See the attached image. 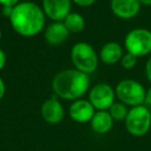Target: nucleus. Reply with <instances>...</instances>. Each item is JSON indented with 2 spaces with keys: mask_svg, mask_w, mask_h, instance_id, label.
Wrapping results in <instances>:
<instances>
[{
  "mask_svg": "<svg viewBox=\"0 0 151 151\" xmlns=\"http://www.w3.org/2000/svg\"><path fill=\"white\" fill-rule=\"evenodd\" d=\"M9 20L17 34L23 37H34L45 29L47 17L37 3L20 1L14 6L13 14Z\"/></svg>",
  "mask_w": 151,
  "mask_h": 151,
  "instance_id": "f257e3e1",
  "label": "nucleus"
},
{
  "mask_svg": "<svg viewBox=\"0 0 151 151\" xmlns=\"http://www.w3.org/2000/svg\"><path fill=\"white\" fill-rule=\"evenodd\" d=\"M55 96L65 101H77L90 89V76L76 68H67L55 75L52 81Z\"/></svg>",
  "mask_w": 151,
  "mask_h": 151,
  "instance_id": "f03ea898",
  "label": "nucleus"
},
{
  "mask_svg": "<svg viewBox=\"0 0 151 151\" xmlns=\"http://www.w3.org/2000/svg\"><path fill=\"white\" fill-rule=\"evenodd\" d=\"M70 60L76 69L90 76L99 67V57L90 44L80 42L71 47Z\"/></svg>",
  "mask_w": 151,
  "mask_h": 151,
  "instance_id": "7ed1b4c3",
  "label": "nucleus"
},
{
  "mask_svg": "<svg viewBox=\"0 0 151 151\" xmlns=\"http://www.w3.org/2000/svg\"><path fill=\"white\" fill-rule=\"evenodd\" d=\"M116 99L127 107H137L145 104L146 89L134 79L121 80L115 87Z\"/></svg>",
  "mask_w": 151,
  "mask_h": 151,
  "instance_id": "20e7f679",
  "label": "nucleus"
},
{
  "mask_svg": "<svg viewBox=\"0 0 151 151\" xmlns=\"http://www.w3.org/2000/svg\"><path fill=\"white\" fill-rule=\"evenodd\" d=\"M124 123L126 130L132 136H145L151 127V114L149 108L145 105L130 108Z\"/></svg>",
  "mask_w": 151,
  "mask_h": 151,
  "instance_id": "39448f33",
  "label": "nucleus"
},
{
  "mask_svg": "<svg viewBox=\"0 0 151 151\" xmlns=\"http://www.w3.org/2000/svg\"><path fill=\"white\" fill-rule=\"evenodd\" d=\"M126 52L137 58L151 54V31L146 28H134L127 32L124 38Z\"/></svg>",
  "mask_w": 151,
  "mask_h": 151,
  "instance_id": "423d86ee",
  "label": "nucleus"
},
{
  "mask_svg": "<svg viewBox=\"0 0 151 151\" xmlns=\"http://www.w3.org/2000/svg\"><path fill=\"white\" fill-rule=\"evenodd\" d=\"M115 99V89L108 83H97L88 91V101L96 111H108Z\"/></svg>",
  "mask_w": 151,
  "mask_h": 151,
  "instance_id": "0eeeda50",
  "label": "nucleus"
},
{
  "mask_svg": "<svg viewBox=\"0 0 151 151\" xmlns=\"http://www.w3.org/2000/svg\"><path fill=\"white\" fill-rule=\"evenodd\" d=\"M71 0H42V9L52 22H62L71 12Z\"/></svg>",
  "mask_w": 151,
  "mask_h": 151,
  "instance_id": "6e6552de",
  "label": "nucleus"
},
{
  "mask_svg": "<svg viewBox=\"0 0 151 151\" xmlns=\"http://www.w3.org/2000/svg\"><path fill=\"white\" fill-rule=\"evenodd\" d=\"M95 112L96 110L88 99H80L73 101L69 106L68 115L70 119L77 123H88L91 121Z\"/></svg>",
  "mask_w": 151,
  "mask_h": 151,
  "instance_id": "1a4fd4ad",
  "label": "nucleus"
},
{
  "mask_svg": "<svg viewBox=\"0 0 151 151\" xmlns=\"http://www.w3.org/2000/svg\"><path fill=\"white\" fill-rule=\"evenodd\" d=\"M40 114L47 123L58 124L64 118L65 111L57 96H52L44 101L40 107Z\"/></svg>",
  "mask_w": 151,
  "mask_h": 151,
  "instance_id": "9d476101",
  "label": "nucleus"
},
{
  "mask_svg": "<svg viewBox=\"0 0 151 151\" xmlns=\"http://www.w3.org/2000/svg\"><path fill=\"white\" fill-rule=\"evenodd\" d=\"M139 0H111L110 7L114 15L122 20H130L136 18L141 11Z\"/></svg>",
  "mask_w": 151,
  "mask_h": 151,
  "instance_id": "9b49d317",
  "label": "nucleus"
},
{
  "mask_svg": "<svg viewBox=\"0 0 151 151\" xmlns=\"http://www.w3.org/2000/svg\"><path fill=\"white\" fill-rule=\"evenodd\" d=\"M69 34L63 22H52L45 29L44 37L51 46H59L68 38Z\"/></svg>",
  "mask_w": 151,
  "mask_h": 151,
  "instance_id": "f8f14e48",
  "label": "nucleus"
},
{
  "mask_svg": "<svg viewBox=\"0 0 151 151\" xmlns=\"http://www.w3.org/2000/svg\"><path fill=\"white\" fill-rule=\"evenodd\" d=\"M124 55L123 48L117 42H108L101 48L99 51V60L107 65H114L121 61Z\"/></svg>",
  "mask_w": 151,
  "mask_h": 151,
  "instance_id": "ddd939ff",
  "label": "nucleus"
},
{
  "mask_svg": "<svg viewBox=\"0 0 151 151\" xmlns=\"http://www.w3.org/2000/svg\"><path fill=\"white\" fill-rule=\"evenodd\" d=\"M114 119L110 115L109 111H96L90 121V125L95 134H105L112 129Z\"/></svg>",
  "mask_w": 151,
  "mask_h": 151,
  "instance_id": "4468645a",
  "label": "nucleus"
},
{
  "mask_svg": "<svg viewBox=\"0 0 151 151\" xmlns=\"http://www.w3.org/2000/svg\"><path fill=\"white\" fill-rule=\"evenodd\" d=\"M62 22L64 23L69 33H80L85 29V26H86L84 17L77 12H70Z\"/></svg>",
  "mask_w": 151,
  "mask_h": 151,
  "instance_id": "2eb2a0df",
  "label": "nucleus"
},
{
  "mask_svg": "<svg viewBox=\"0 0 151 151\" xmlns=\"http://www.w3.org/2000/svg\"><path fill=\"white\" fill-rule=\"evenodd\" d=\"M108 111L114 119V121H124L126 119V116H127L129 109L126 105L118 101H115Z\"/></svg>",
  "mask_w": 151,
  "mask_h": 151,
  "instance_id": "dca6fc26",
  "label": "nucleus"
},
{
  "mask_svg": "<svg viewBox=\"0 0 151 151\" xmlns=\"http://www.w3.org/2000/svg\"><path fill=\"white\" fill-rule=\"evenodd\" d=\"M120 63H121L123 68L129 70V69H132L136 67L137 63H138V58H137L134 55L126 52V53H124V55L122 56Z\"/></svg>",
  "mask_w": 151,
  "mask_h": 151,
  "instance_id": "f3484780",
  "label": "nucleus"
},
{
  "mask_svg": "<svg viewBox=\"0 0 151 151\" xmlns=\"http://www.w3.org/2000/svg\"><path fill=\"white\" fill-rule=\"evenodd\" d=\"M97 0H71V2L82 7H88L93 5Z\"/></svg>",
  "mask_w": 151,
  "mask_h": 151,
  "instance_id": "a211bd4d",
  "label": "nucleus"
},
{
  "mask_svg": "<svg viewBox=\"0 0 151 151\" xmlns=\"http://www.w3.org/2000/svg\"><path fill=\"white\" fill-rule=\"evenodd\" d=\"M145 75H146L147 80L151 83V56L148 58L146 65H145Z\"/></svg>",
  "mask_w": 151,
  "mask_h": 151,
  "instance_id": "6ab92c4d",
  "label": "nucleus"
},
{
  "mask_svg": "<svg viewBox=\"0 0 151 151\" xmlns=\"http://www.w3.org/2000/svg\"><path fill=\"white\" fill-rule=\"evenodd\" d=\"M6 61H7L6 54H5V52L2 49H0V71L2 70L5 65H6Z\"/></svg>",
  "mask_w": 151,
  "mask_h": 151,
  "instance_id": "aec40b11",
  "label": "nucleus"
},
{
  "mask_svg": "<svg viewBox=\"0 0 151 151\" xmlns=\"http://www.w3.org/2000/svg\"><path fill=\"white\" fill-rule=\"evenodd\" d=\"M21 0H0L1 6H15Z\"/></svg>",
  "mask_w": 151,
  "mask_h": 151,
  "instance_id": "412c9836",
  "label": "nucleus"
},
{
  "mask_svg": "<svg viewBox=\"0 0 151 151\" xmlns=\"http://www.w3.org/2000/svg\"><path fill=\"white\" fill-rule=\"evenodd\" d=\"M14 11V6H2V9H1V13H2V16L7 19H9V17L12 16Z\"/></svg>",
  "mask_w": 151,
  "mask_h": 151,
  "instance_id": "4be33fe9",
  "label": "nucleus"
},
{
  "mask_svg": "<svg viewBox=\"0 0 151 151\" xmlns=\"http://www.w3.org/2000/svg\"><path fill=\"white\" fill-rule=\"evenodd\" d=\"M5 92H6V85H5L3 79L0 77V101L4 97Z\"/></svg>",
  "mask_w": 151,
  "mask_h": 151,
  "instance_id": "5701e85b",
  "label": "nucleus"
},
{
  "mask_svg": "<svg viewBox=\"0 0 151 151\" xmlns=\"http://www.w3.org/2000/svg\"><path fill=\"white\" fill-rule=\"evenodd\" d=\"M144 105L151 107V86L146 90V94H145V104Z\"/></svg>",
  "mask_w": 151,
  "mask_h": 151,
  "instance_id": "b1692460",
  "label": "nucleus"
},
{
  "mask_svg": "<svg viewBox=\"0 0 151 151\" xmlns=\"http://www.w3.org/2000/svg\"><path fill=\"white\" fill-rule=\"evenodd\" d=\"M141 5H145V6H151V0H139Z\"/></svg>",
  "mask_w": 151,
  "mask_h": 151,
  "instance_id": "393cba45",
  "label": "nucleus"
},
{
  "mask_svg": "<svg viewBox=\"0 0 151 151\" xmlns=\"http://www.w3.org/2000/svg\"><path fill=\"white\" fill-rule=\"evenodd\" d=\"M1 38H2V31L0 29V42H1Z\"/></svg>",
  "mask_w": 151,
  "mask_h": 151,
  "instance_id": "a878e982",
  "label": "nucleus"
},
{
  "mask_svg": "<svg viewBox=\"0 0 151 151\" xmlns=\"http://www.w3.org/2000/svg\"><path fill=\"white\" fill-rule=\"evenodd\" d=\"M149 111H150V114H151V107H149Z\"/></svg>",
  "mask_w": 151,
  "mask_h": 151,
  "instance_id": "bb28decb",
  "label": "nucleus"
}]
</instances>
